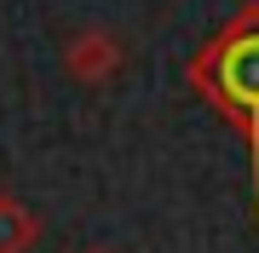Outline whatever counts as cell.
<instances>
[{"mask_svg": "<svg viewBox=\"0 0 259 253\" xmlns=\"http://www.w3.org/2000/svg\"><path fill=\"white\" fill-rule=\"evenodd\" d=\"M185 81H190V92L248 144V161H253V219H259V0H242L231 18L196 46V58L185 64Z\"/></svg>", "mask_w": 259, "mask_h": 253, "instance_id": "obj_1", "label": "cell"}, {"mask_svg": "<svg viewBox=\"0 0 259 253\" xmlns=\"http://www.w3.org/2000/svg\"><path fill=\"white\" fill-rule=\"evenodd\" d=\"M64 69L81 86H110L127 69V46H121L115 29H81V35L64 40Z\"/></svg>", "mask_w": 259, "mask_h": 253, "instance_id": "obj_2", "label": "cell"}, {"mask_svg": "<svg viewBox=\"0 0 259 253\" xmlns=\"http://www.w3.org/2000/svg\"><path fill=\"white\" fill-rule=\"evenodd\" d=\"M40 242V213L23 196L0 190V253H35Z\"/></svg>", "mask_w": 259, "mask_h": 253, "instance_id": "obj_3", "label": "cell"}, {"mask_svg": "<svg viewBox=\"0 0 259 253\" xmlns=\"http://www.w3.org/2000/svg\"><path fill=\"white\" fill-rule=\"evenodd\" d=\"M87 253H104V247H87Z\"/></svg>", "mask_w": 259, "mask_h": 253, "instance_id": "obj_4", "label": "cell"}]
</instances>
